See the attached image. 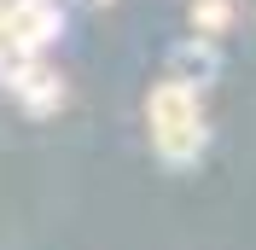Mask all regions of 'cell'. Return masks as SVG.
Wrapping results in <instances>:
<instances>
[{"instance_id": "1", "label": "cell", "mask_w": 256, "mask_h": 250, "mask_svg": "<svg viewBox=\"0 0 256 250\" xmlns=\"http://www.w3.org/2000/svg\"><path fill=\"white\" fill-rule=\"evenodd\" d=\"M152 134L169 163H192L204 146V116H198V88L192 82H163L152 88Z\"/></svg>"}, {"instance_id": "2", "label": "cell", "mask_w": 256, "mask_h": 250, "mask_svg": "<svg viewBox=\"0 0 256 250\" xmlns=\"http://www.w3.org/2000/svg\"><path fill=\"white\" fill-rule=\"evenodd\" d=\"M227 18H233V6H227V0H198V6H192V24H198V30H227Z\"/></svg>"}]
</instances>
